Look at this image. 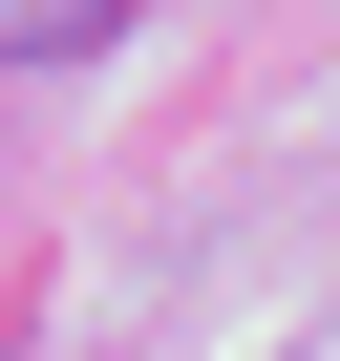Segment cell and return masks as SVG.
Masks as SVG:
<instances>
[]
</instances>
